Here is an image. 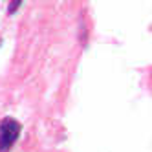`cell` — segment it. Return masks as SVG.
I'll use <instances>...</instances> for the list:
<instances>
[{
  "label": "cell",
  "mask_w": 152,
  "mask_h": 152,
  "mask_svg": "<svg viewBox=\"0 0 152 152\" xmlns=\"http://www.w3.org/2000/svg\"><path fill=\"white\" fill-rule=\"evenodd\" d=\"M22 6V2H11L9 4V13H15V9Z\"/></svg>",
  "instance_id": "7a4b0ae2"
},
{
  "label": "cell",
  "mask_w": 152,
  "mask_h": 152,
  "mask_svg": "<svg viewBox=\"0 0 152 152\" xmlns=\"http://www.w3.org/2000/svg\"><path fill=\"white\" fill-rule=\"evenodd\" d=\"M22 132V125L13 117H6L0 123V152H7L13 147V143L18 139Z\"/></svg>",
  "instance_id": "6da1fadb"
}]
</instances>
